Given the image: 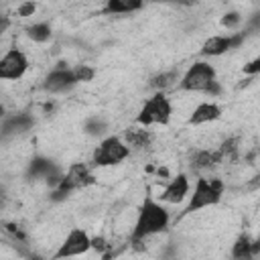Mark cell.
Returning a JSON list of instances; mask_svg holds the SVG:
<instances>
[{
    "instance_id": "obj_1",
    "label": "cell",
    "mask_w": 260,
    "mask_h": 260,
    "mask_svg": "<svg viewBox=\"0 0 260 260\" xmlns=\"http://www.w3.org/2000/svg\"><path fill=\"white\" fill-rule=\"evenodd\" d=\"M171 223V215L169 211L158 205L156 201L152 199H144V203L140 205V211H138V217H136V223H134V230H132V236H130V246L136 248V250H142V242L154 234H160L169 228Z\"/></svg>"
},
{
    "instance_id": "obj_2",
    "label": "cell",
    "mask_w": 260,
    "mask_h": 260,
    "mask_svg": "<svg viewBox=\"0 0 260 260\" xmlns=\"http://www.w3.org/2000/svg\"><path fill=\"white\" fill-rule=\"evenodd\" d=\"M221 195H223V183H221V179H211V181H207L203 177L197 179L195 191H193V195H191L185 211L181 213V217L183 215H189V213H195V211H199L203 207L217 205L219 199H221Z\"/></svg>"
},
{
    "instance_id": "obj_3",
    "label": "cell",
    "mask_w": 260,
    "mask_h": 260,
    "mask_svg": "<svg viewBox=\"0 0 260 260\" xmlns=\"http://www.w3.org/2000/svg\"><path fill=\"white\" fill-rule=\"evenodd\" d=\"M171 114H173V108H171L169 98L162 91H156L152 98H148L144 102V106L140 108V112L136 116V122L140 126H144V128L150 126V124L167 126L171 122Z\"/></svg>"
},
{
    "instance_id": "obj_4",
    "label": "cell",
    "mask_w": 260,
    "mask_h": 260,
    "mask_svg": "<svg viewBox=\"0 0 260 260\" xmlns=\"http://www.w3.org/2000/svg\"><path fill=\"white\" fill-rule=\"evenodd\" d=\"M128 154H130V146L122 138L108 136L95 146V150L91 154V165L93 167H114V165L122 162Z\"/></svg>"
},
{
    "instance_id": "obj_5",
    "label": "cell",
    "mask_w": 260,
    "mask_h": 260,
    "mask_svg": "<svg viewBox=\"0 0 260 260\" xmlns=\"http://www.w3.org/2000/svg\"><path fill=\"white\" fill-rule=\"evenodd\" d=\"M213 81H215V69H213V65H209L205 61H197V63H193L183 73V77L179 81V89L205 93Z\"/></svg>"
},
{
    "instance_id": "obj_6",
    "label": "cell",
    "mask_w": 260,
    "mask_h": 260,
    "mask_svg": "<svg viewBox=\"0 0 260 260\" xmlns=\"http://www.w3.org/2000/svg\"><path fill=\"white\" fill-rule=\"evenodd\" d=\"M87 250H91V238L87 236L85 230L81 228H73L65 240L61 242V246L57 248V252L51 256V260H65V258H73V256H81Z\"/></svg>"
},
{
    "instance_id": "obj_7",
    "label": "cell",
    "mask_w": 260,
    "mask_h": 260,
    "mask_svg": "<svg viewBox=\"0 0 260 260\" xmlns=\"http://www.w3.org/2000/svg\"><path fill=\"white\" fill-rule=\"evenodd\" d=\"M63 173L59 171V167L51 160V158H45V156H35L28 167H26V179L30 181H37V179H45V183L51 187V189H57L63 181Z\"/></svg>"
},
{
    "instance_id": "obj_8",
    "label": "cell",
    "mask_w": 260,
    "mask_h": 260,
    "mask_svg": "<svg viewBox=\"0 0 260 260\" xmlns=\"http://www.w3.org/2000/svg\"><path fill=\"white\" fill-rule=\"evenodd\" d=\"M77 77L73 73V69L67 67V63H57V67L45 77L43 81V89L47 93H65L69 89H73L77 85Z\"/></svg>"
},
{
    "instance_id": "obj_9",
    "label": "cell",
    "mask_w": 260,
    "mask_h": 260,
    "mask_svg": "<svg viewBox=\"0 0 260 260\" xmlns=\"http://www.w3.org/2000/svg\"><path fill=\"white\" fill-rule=\"evenodd\" d=\"M28 69V59L22 51L10 49L0 59V77L2 79H20Z\"/></svg>"
},
{
    "instance_id": "obj_10",
    "label": "cell",
    "mask_w": 260,
    "mask_h": 260,
    "mask_svg": "<svg viewBox=\"0 0 260 260\" xmlns=\"http://www.w3.org/2000/svg\"><path fill=\"white\" fill-rule=\"evenodd\" d=\"M95 183V179H93V175L89 173V167L87 165H83V162H75V165H71L69 169H67V173H65V177H63V181H61V187H65L67 191H75V189H83V187H89V185H93Z\"/></svg>"
},
{
    "instance_id": "obj_11",
    "label": "cell",
    "mask_w": 260,
    "mask_h": 260,
    "mask_svg": "<svg viewBox=\"0 0 260 260\" xmlns=\"http://www.w3.org/2000/svg\"><path fill=\"white\" fill-rule=\"evenodd\" d=\"M35 126V118L28 112H18V114H10L2 120V138H10L16 134H24L26 130H30Z\"/></svg>"
},
{
    "instance_id": "obj_12",
    "label": "cell",
    "mask_w": 260,
    "mask_h": 260,
    "mask_svg": "<svg viewBox=\"0 0 260 260\" xmlns=\"http://www.w3.org/2000/svg\"><path fill=\"white\" fill-rule=\"evenodd\" d=\"M187 191H189V179H187V175H177V177H173V181L167 185V189L162 191V201H167V203H181L183 199H185V195H187Z\"/></svg>"
},
{
    "instance_id": "obj_13",
    "label": "cell",
    "mask_w": 260,
    "mask_h": 260,
    "mask_svg": "<svg viewBox=\"0 0 260 260\" xmlns=\"http://www.w3.org/2000/svg\"><path fill=\"white\" fill-rule=\"evenodd\" d=\"M219 116H221V108H219L217 104H213V102H203V104H199V106L191 112V116H189V124H191V126L207 124V122L217 120Z\"/></svg>"
},
{
    "instance_id": "obj_14",
    "label": "cell",
    "mask_w": 260,
    "mask_h": 260,
    "mask_svg": "<svg viewBox=\"0 0 260 260\" xmlns=\"http://www.w3.org/2000/svg\"><path fill=\"white\" fill-rule=\"evenodd\" d=\"M223 158L219 154V150H197L191 158V167L193 171H205V169H213L217 165H221Z\"/></svg>"
},
{
    "instance_id": "obj_15",
    "label": "cell",
    "mask_w": 260,
    "mask_h": 260,
    "mask_svg": "<svg viewBox=\"0 0 260 260\" xmlns=\"http://www.w3.org/2000/svg\"><path fill=\"white\" fill-rule=\"evenodd\" d=\"M232 49V41H230V35L223 37V35H215V37H209L203 47H201V55L205 57H219L223 55L225 51Z\"/></svg>"
},
{
    "instance_id": "obj_16",
    "label": "cell",
    "mask_w": 260,
    "mask_h": 260,
    "mask_svg": "<svg viewBox=\"0 0 260 260\" xmlns=\"http://www.w3.org/2000/svg\"><path fill=\"white\" fill-rule=\"evenodd\" d=\"M150 140H152V134L146 128H142V130L140 128H128V130H124V142L128 146L146 148V146H150Z\"/></svg>"
},
{
    "instance_id": "obj_17",
    "label": "cell",
    "mask_w": 260,
    "mask_h": 260,
    "mask_svg": "<svg viewBox=\"0 0 260 260\" xmlns=\"http://www.w3.org/2000/svg\"><path fill=\"white\" fill-rule=\"evenodd\" d=\"M140 8H142L140 0H108L102 12L104 14H128Z\"/></svg>"
},
{
    "instance_id": "obj_18",
    "label": "cell",
    "mask_w": 260,
    "mask_h": 260,
    "mask_svg": "<svg viewBox=\"0 0 260 260\" xmlns=\"http://www.w3.org/2000/svg\"><path fill=\"white\" fill-rule=\"evenodd\" d=\"M177 81H181L179 79V71H160V73H156V75H152L150 77V81H148V85L152 87V89H156V91H162L165 93V89H169V87H173Z\"/></svg>"
},
{
    "instance_id": "obj_19",
    "label": "cell",
    "mask_w": 260,
    "mask_h": 260,
    "mask_svg": "<svg viewBox=\"0 0 260 260\" xmlns=\"http://www.w3.org/2000/svg\"><path fill=\"white\" fill-rule=\"evenodd\" d=\"M252 258H254L252 240L246 234L238 236V240L234 242V248H232V260H252Z\"/></svg>"
},
{
    "instance_id": "obj_20",
    "label": "cell",
    "mask_w": 260,
    "mask_h": 260,
    "mask_svg": "<svg viewBox=\"0 0 260 260\" xmlns=\"http://www.w3.org/2000/svg\"><path fill=\"white\" fill-rule=\"evenodd\" d=\"M83 130L87 136H104L108 132V122L102 118V116H89L85 122H83Z\"/></svg>"
},
{
    "instance_id": "obj_21",
    "label": "cell",
    "mask_w": 260,
    "mask_h": 260,
    "mask_svg": "<svg viewBox=\"0 0 260 260\" xmlns=\"http://www.w3.org/2000/svg\"><path fill=\"white\" fill-rule=\"evenodd\" d=\"M26 37L35 43H47L51 39V26L47 22H35L26 26Z\"/></svg>"
},
{
    "instance_id": "obj_22",
    "label": "cell",
    "mask_w": 260,
    "mask_h": 260,
    "mask_svg": "<svg viewBox=\"0 0 260 260\" xmlns=\"http://www.w3.org/2000/svg\"><path fill=\"white\" fill-rule=\"evenodd\" d=\"M217 150H219L223 162H225V160H236V158H238V138H228V140H223Z\"/></svg>"
},
{
    "instance_id": "obj_23",
    "label": "cell",
    "mask_w": 260,
    "mask_h": 260,
    "mask_svg": "<svg viewBox=\"0 0 260 260\" xmlns=\"http://www.w3.org/2000/svg\"><path fill=\"white\" fill-rule=\"evenodd\" d=\"M73 73H75L77 81H91V79L95 77V69L89 67V65H77V67L73 69Z\"/></svg>"
},
{
    "instance_id": "obj_24",
    "label": "cell",
    "mask_w": 260,
    "mask_h": 260,
    "mask_svg": "<svg viewBox=\"0 0 260 260\" xmlns=\"http://www.w3.org/2000/svg\"><path fill=\"white\" fill-rule=\"evenodd\" d=\"M246 37L248 35H254V32H260V12H254L248 20H246V28L242 30Z\"/></svg>"
},
{
    "instance_id": "obj_25",
    "label": "cell",
    "mask_w": 260,
    "mask_h": 260,
    "mask_svg": "<svg viewBox=\"0 0 260 260\" xmlns=\"http://www.w3.org/2000/svg\"><path fill=\"white\" fill-rule=\"evenodd\" d=\"M240 20H242V16H240L238 12H225V14L221 16V24L228 26V28H236V26L240 24Z\"/></svg>"
},
{
    "instance_id": "obj_26",
    "label": "cell",
    "mask_w": 260,
    "mask_h": 260,
    "mask_svg": "<svg viewBox=\"0 0 260 260\" xmlns=\"http://www.w3.org/2000/svg\"><path fill=\"white\" fill-rule=\"evenodd\" d=\"M91 248H93V250H98L100 254H104V256H106V252L110 250V244L106 242V238L95 236V238H91Z\"/></svg>"
},
{
    "instance_id": "obj_27",
    "label": "cell",
    "mask_w": 260,
    "mask_h": 260,
    "mask_svg": "<svg viewBox=\"0 0 260 260\" xmlns=\"http://www.w3.org/2000/svg\"><path fill=\"white\" fill-rule=\"evenodd\" d=\"M35 10H37V4H35V2H22V4L16 8L18 16H32Z\"/></svg>"
},
{
    "instance_id": "obj_28",
    "label": "cell",
    "mask_w": 260,
    "mask_h": 260,
    "mask_svg": "<svg viewBox=\"0 0 260 260\" xmlns=\"http://www.w3.org/2000/svg\"><path fill=\"white\" fill-rule=\"evenodd\" d=\"M244 73H246V75H256V73H260V57L248 61V63L244 65Z\"/></svg>"
},
{
    "instance_id": "obj_29",
    "label": "cell",
    "mask_w": 260,
    "mask_h": 260,
    "mask_svg": "<svg viewBox=\"0 0 260 260\" xmlns=\"http://www.w3.org/2000/svg\"><path fill=\"white\" fill-rule=\"evenodd\" d=\"M230 41H232V49H238L244 41H246V35L244 32H236V35H230Z\"/></svg>"
},
{
    "instance_id": "obj_30",
    "label": "cell",
    "mask_w": 260,
    "mask_h": 260,
    "mask_svg": "<svg viewBox=\"0 0 260 260\" xmlns=\"http://www.w3.org/2000/svg\"><path fill=\"white\" fill-rule=\"evenodd\" d=\"M205 93H207V95H211V98H215V95H219V93H221V85H219V81L215 79V81H213V83L209 85V89H207Z\"/></svg>"
},
{
    "instance_id": "obj_31",
    "label": "cell",
    "mask_w": 260,
    "mask_h": 260,
    "mask_svg": "<svg viewBox=\"0 0 260 260\" xmlns=\"http://www.w3.org/2000/svg\"><path fill=\"white\" fill-rule=\"evenodd\" d=\"M252 252H254V256L260 254V236H258L256 240H252Z\"/></svg>"
},
{
    "instance_id": "obj_32",
    "label": "cell",
    "mask_w": 260,
    "mask_h": 260,
    "mask_svg": "<svg viewBox=\"0 0 260 260\" xmlns=\"http://www.w3.org/2000/svg\"><path fill=\"white\" fill-rule=\"evenodd\" d=\"M258 187H260V175H258V177H254V181H250V183H248V189H250V191H254V189H258Z\"/></svg>"
},
{
    "instance_id": "obj_33",
    "label": "cell",
    "mask_w": 260,
    "mask_h": 260,
    "mask_svg": "<svg viewBox=\"0 0 260 260\" xmlns=\"http://www.w3.org/2000/svg\"><path fill=\"white\" fill-rule=\"evenodd\" d=\"M8 24H10V20H8V16H2V22H0V32H4V30L8 28Z\"/></svg>"
},
{
    "instance_id": "obj_34",
    "label": "cell",
    "mask_w": 260,
    "mask_h": 260,
    "mask_svg": "<svg viewBox=\"0 0 260 260\" xmlns=\"http://www.w3.org/2000/svg\"><path fill=\"white\" fill-rule=\"evenodd\" d=\"M156 173H158V175H160V177H167V175H169V171H167V169H158V171H156Z\"/></svg>"
}]
</instances>
